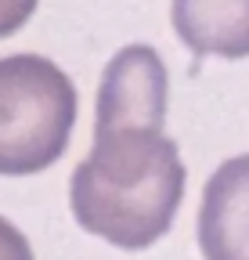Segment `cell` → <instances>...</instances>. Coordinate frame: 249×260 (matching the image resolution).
<instances>
[{
    "mask_svg": "<svg viewBox=\"0 0 249 260\" xmlns=\"http://www.w3.org/2000/svg\"><path fill=\"white\" fill-rule=\"evenodd\" d=\"M184 181L173 138L155 126H112L98 130L90 155L73 170L69 206L87 235L137 253L173 228Z\"/></svg>",
    "mask_w": 249,
    "mask_h": 260,
    "instance_id": "6da1fadb",
    "label": "cell"
},
{
    "mask_svg": "<svg viewBox=\"0 0 249 260\" xmlns=\"http://www.w3.org/2000/svg\"><path fill=\"white\" fill-rule=\"evenodd\" d=\"M76 126V87L51 58H0V177L40 174L61 159Z\"/></svg>",
    "mask_w": 249,
    "mask_h": 260,
    "instance_id": "7a4b0ae2",
    "label": "cell"
},
{
    "mask_svg": "<svg viewBox=\"0 0 249 260\" xmlns=\"http://www.w3.org/2000/svg\"><path fill=\"white\" fill-rule=\"evenodd\" d=\"M166 98L170 80L159 51L148 44L123 47L101 73L98 83V109H94V134L112 126H155L166 123Z\"/></svg>",
    "mask_w": 249,
    "mask_h": 260,
    "instance_id": "3957f363",
    "label": "cell"
},
{
    "mask_svg": "<svg viewBox=\"0 0 249 260\" xmlns=\"http://www.w3.org/2000/svg\"><path fill=\"white\" fill-rule=\"evenodd\" d=\"M199 249L206 260H249V155L221 162L206 181Z\"/></svg>",
    "mask_w": 249,
    "mask_h": 260,
    "instance_id": "277c9868",
    "label": "cell"
},
{
    "mask_svg": "<svg viewBox=\"0 0 249 260\" xmlns=\"http://www.w3.org/2000/svg\"><path fill=\"white\" fill-rule=\"evenodd\" d=\"M170 18L195 58H249V0H173Z\"/></svg>",
    "mask_w": 249,
    "mask_h": 260,
    "instance_id": "5b68a950",
    "label": "cell"
},
{
    "mask_svg": "<svg viewBox=\"0 0 249 260\" xmlns=\"http://www.w3.org/2000/svg\"><path fill=\"white\" fill-rule=\"evenodd\" d=\"M40 0H0V40L15 37V32L33 18Z\"/></svg>",
    "mask_w": 249,
    "mask_h": 260,
    "instance_id": "8992f818",
    "label": "cell"
},
{
    "mask_svg": "<svg viewBox=\"0 0 249 260\" xmlns=\"http://www.w3.org/2000/svg\"><path fill=\"white\" fill-rule=\"evenodd\" d=\"M0 260H33V246H29V239L18 232L8 217H0Z\"/></svg>",
    "mask_w": 249,
    "mask_h": 260,
    "instance_id": "52a82bcc",
    "label": "cell"
}]
</instances>
